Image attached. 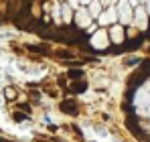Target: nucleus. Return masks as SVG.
<instances>
[{"mask_svg": "<svg viewBox=\"0 0 150 142\" xmlns=\"http://www.w3.org/2000/svg\"><path fill=\"white\" fill-rule=\"evenodd\" d=\"M21 110H23V112H26V114H28V112H30V108H28V106H26V104H23V106H21Z\"/></svg>", "mask_w": 150, "mask_h": 142, "instance_id": "18", "label": "nucleus"}, {"mask_svg": "<svg viewBox=\"0 0 150 142\" xmlns=\"http://www.w3.org/2000/svg\"><path fill=\"white\" fill-rule=\"evenodd\" d=\"M98 18H100V23H101V24L116 23V18H118V12H116V8H108L105 12H100V14H98Z\"/></svg>", "mask_w": 150, "mask_h": 142, "instance_id": "4", "label": "nucleus"}, {"mask_svg": "<svg viewBox=\"0 0 150 142\" xmlns=\"http://www.w3.org/2000/svg\"><path fill=\"white\" fill-rule=\"evenodd\" d=\"M57 55H59V57H71V53H69V51H59Z\"/></svg>", "mask_w": 150, "mask_h": 142, "instance_id": "16", "label": "nucleus"}, {"mask_svg": "<svg viewBox=\"0 0 150 142\" xmlns=\"http://www.w3.org/2000/svg\"><path fill=\"white\" fill-rule=\"evenodd\" d=\"M110 37H112L114 43H122V41H124V31H122V26H112Z\"/></svg>", "mask_w": 150, "mask_h": 142, "instance_id": "6", "label": "nucleus"}, {"mask_svg": "<svg viewBox=\"0 0 150 142\" xmlns=\"http://www.w3.org/2000/svg\"><path fill=\"white\" fill-rule=\"evenodd\" d=\"M75 21H77L79 26H89V23H91V14H89L85 8H79L77 14H75Z\"/></svg>", "mask_w": 150, "mask_h": 142, "instance_id": "5", "label": "nucleus"}, {"mask_svg": "<svg viewBox=\"0 0 150 142\" xmlns=\"http://www.w3.org/2000/svg\"><path fill=\"white\" fill-rule=\"evenodd\" d=\"M128 2H130V6H138L140 4V0H128Z\"/></svg>", "mask_w": 150, "mask_h": 142, "instance_id": "19", "label": "nucleus"}, {"mask_svg": "<svg viewBox=\"0 0 150 142\" xmlns=\"http://www.w3.org/2000/svg\"><path fill=\"white\" fill-rule=\"evenodd\" d=\"M61 10H63V12H61V18H63V23L69 24L71 21H73V12H71L73 8H71L69 4H63V6H61Z\"/></svg>", "mask_w": 150, "mask_h": 142, "instance_id": "8", "label": "nucleus"}, {"mask_svg": "<svg viewBox=\"0 0 150 142\" xmlns=\"http://www.w3.org/2000/svg\"><path fill=\"white\" fill-rule=\"evenodd\" d=\"M28 51H35V53H43V55H47L49 51L45 47H39V45H28Z\"/></svg>", "mask_w": 150, "mask_h": 142, "instance_id": "12", "label": "nucleus"}, {"mask_svg": "<svg viewBox=\"0 0 150 142\" xmlns=\"http://www.w3.org/2000/svg\"><path fill=\"white\" fill-rule=\"evenodd\" d=\"M14 89H10V87H8V89H6V99H14Z\"/></svg>", "mask_w": 150, "mask_h": 142, "instance_id": "13", "label": "nucleus"}, {"mask_svg": "<svg viewBox=\"0 0 150 142\" xmlns=\"http://www.w3.org/2000/svg\"><path fill=\"white\" fill-rule=\"evenodd\" d=\"M61 110H63L65 114L77 116V106H75V102H71V99H69V102H67V99H65V102H61Z\"/></svg>", "mask_w": 150, "mask_h": 142, "instance_id": "7", "label": "nucleus"}, {"mask_svg": "<svg viewBox=\"0 0 150 142\" xmlns=\"http://www.w3.org/2000/svg\"><path fill=\"white\" fill-rule=\"evenodd\" d=\"M79 2H81V4H83V6H87V4H89V2H91V0H79Z\"/></svg>", "mask_w": 150, "mask_h": 142, "instance_id": "21", "label": "nucleus"}, {"mask_svg": "<svg viewBox=\"0 0 150 142\" xmlns=\"http://www.w3.org/2000/svg\"><path fill=\"white\" fill-rule=\"evenodd\" d=\"M87 6H89V10H87V12L91 14V18H96V16L101 12V2H100V0H91Z\"/></svg>", "mask_w": 150, "mask_h": 142, "instance_id": "9", "label": "nucleus"}, {"mask_svg": "<svg viewBox=\"0 0 150 142\" xmlns=\"http://www.w3.org/2000/svg\"><path fill=\"white\" fill-rule=\"evenodd\" d=\"M85 89H87V83L85 81H75V83H71V92H75V94H81Z\"/></svg>", "mask_w": 150, "mask_h": 142, "instance_id": "10", "label": "nucleus"}, {"mask_svg": "<svg viewBox=\"0 0 150 142\" xmlns=\"http://www.w3.org/2000/svg\"><path fill=\"white\" fill-rule=\"evenodd\" d=\"M116 12H118V18L124 24L132 23V6L128 0H118V6H116Z\"/></svg>", "mask_w": 150, "mask_h": 142, "instance_id": "1", "label": "nucleus"}, {"mask_svg": "<svg viewBox=\"0 0 150 142\" xmlns=\"http://www.w3.org/2000/svg\"><path fill=\"white\" fill-rule=\"evenodd\" d=\"M134 23L138 24V28H146V26H148V12H146V8L140 6V4L134 8Z\"/></svg>", "mask_w": 150, "mask_h": 142, "instance_id": "2", "label": "nucleus"}, {"mask_svg": "<svg viewBox=\"0 0 150 142\" xmlns=\"http://www.w3.org/2000/svg\"><path fill=\"white\" fill-rule=\"evenodd\" d=\"M25 118H26L25 114H18V112L14 114V120H16V122H21V120H25Z\"/></svg>", "mask_w": 150, "mask_h": 142, "instance_id": "15", "label": "nucleus"}, {"mask_svg": "<svg viewBox=\"0 0 150 142\" xmlns=\"http://www.w3.org/2000/svg\"><path fill=\"white\" fill-rule=\"evenodd\" d=\"M91 45H93V49H105L108 47V33L105 31H98L91 37Z\"/></svg>", "mask_w": 150, "mask_h": 142, "instance_id": "3", "label": "nucleus"}, {"mask_svg": "<svg viewBox=\"0 0 150 142\" xmlns=\"http://www.w3.org/2000/svg\"><path fill=\"white\" fill-rule=\"evenodd\" d=\"M59 10H61V6H55V10H53V14H55V21H59V18H61V12H59Z\"/></svg>", "mask_w": 150, "mask_h": 142, "instance_id": "14", "label": "nucleus"}, {"mask_svg": "<svg viewBox=\"0 0 150 142\" xmlns=\"http://www.w3.org/2000/svg\"><path fill=\"white\" fill-rule=\"evenodd\" d=\"M0 142H2V140H0Z\"/></svg>", "mask_w": 150, "mask_h": 142, "instance_id": "22", "label": "nucleus"}, {"mask_svg": "<svg viewBox=\"0 0 150 142\" xmlns=\"http://www.w3.org/2000/svg\"><path fill=\"white\" fill-rule=\"evenodd\" d=\"M67 75H69L71 79H81V77H83V71L81 69H71V71H67Z\"/></svg>", "mask_w": 150, "mask_h": 142, "instance_id": "11", "label": "nucleus"}, {"mask_svg": "<svg viewBox=\"0 0 150 142\" xmlns=\"http://www.w3.org/2000/svg\"><path fill=\"white\" fill-rule=\"evenodd\" d=\"M144 8H146V12L150 14V0H146V6H144Z\"/></svg>", "mask_w": 150, "mask_h": 142, "instance_id": "20", "label": "nucleus"}, {"mask_svg": "<svg viewBox=\"0 0 150 142\" xmlns=\"http://www.w3.org/2000/svg\"><path fill=\"white\" fill-rule=\"evenodd\" d=\"M69 6H71V8H77V6H79V0H69Z\"/></svg>", "mask_w": 150, "mask_h": 142, "instance_id": "17", "label": "nucleus"}]
</instances>
